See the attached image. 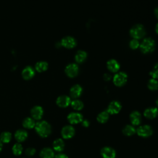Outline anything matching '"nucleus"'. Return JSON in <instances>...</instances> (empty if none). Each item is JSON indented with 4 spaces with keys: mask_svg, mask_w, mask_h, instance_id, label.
Listing matches in <instances>:
<instances>
[{
    "mask_svg": "<svg viewBox=\"0 0 158 158\" xmlns=\"http://www.w3.org/2000/svg\"><path fill=\"white\" fill-rule=\"evenodd\" d=\"M35 128L38 135L43 138L48 137L51 133V127L45 120H41L36 123Z\"/></svg>",
    "mask_w": 158,
    "mask_h": 158,
    "instance_id": "nucleus-1",
    "label": "nucleus"
},
{
    "mask_svg": "<svg viewBox=\"0 0 158 158\" xmlns=\"http://www.w3.org/2000/svg\"><path fill=\"white\" fill-rule=\"evenodd\" d=\"M139 47L143 53L148 54L152 52L155 48V42L152 38H147L142 41Z\"/></svg>",
    "mask_w": 158,
    "mask_h": 158,
    "instance_id": "nucleus-2",
    "label": "nucleus"
},
{
    "mask_svg": "<svg viewBox=\"0 0 158 158\" xmlns=\"http://www.w3.org/2000/svg\"><path fill=\"white\" fill-rule=\"evenodd\" d=\"M130 34L134 39L139 40L142 38L145 35L146 31L142 25L137 24L131 28Z\"/></svg>",
    "mask_w": 158,
    "mask_h": 158,
    "instance_id": "nucleus-3",
    "label": "nucleus"
},
{
    "mask_svg": "<svg viewBox=\"0 0 158 158\" xmlns=\"http://www.w3.org/2000/svg\"><path fill=\"white\" fill-rule=\"evenodd\" d=\"M136 132L138 136L143 138H147L152 134L153 131L149 125H144L139 127L136 130Z\"/></svg>",
    "mask_w": 158,
    "mask_h": 158,
    "instance_id": "nucleus-4",
    "label": "nucleus"
},
{
    "mask_svg": "<svg viewBox=\"0 0 158 158\" xmlns=\"http://www.w3.org/2000/svg\"><path fill=\"white\" fill-rule=\"evenodd\" d=\"M127 81V75L124 72H119L115 74L113 78V82L117 86L124 85Z\"/></svg>",
    "mask_w": 158,
    "mask_h": 158,
    "instance_id": "nucleus-5",
    "label": "nucleus"
},
{
    "mask_svg": "<svg viewBox=\"0 0 158 158\" xmlns=\"http://www.w3.org/2000/svg\"><path fill=\"white\" fill-rule=\"evenodd\" d=\"M65 72L68 77L73 78L78 75L79 68L78 66L75 64H70L65 67Z\"/></svg>",
    "mask_w": 158,
    "mask_h": 158,
    "instance_id": "nucleus-6",
    "label": "nucleus"
},
{
    "mask_svg": "<svg viewBox=\"0 0 158 158\" xmlns=\"http://www.w3.org/2000/svg\"><path fill=\"white\" fill-rule=\"evenodd\" d=\"M121 108V104L118 101H113L109 104L107 111L110 114H116L120 112Z\"/></svg>",
    "mask_w": 158,
    "mask_h": 158,
    "instance_id": "nucleus-7",
    "label": "nucleus"
},
{
    "mask_svg": "<svg viewBox=\"0 0 158 158\" xmlns=\"http://www.w3.org/2000/svg\"><path fill=\"white\" fill-rule=\"evenodd\" d=\"M61 135L64 139H70L75 135V129L71 125H66L61 130Z\"/></svg>",
    "mask_w": 158,
    "mask_h": 158,
    "instance_id": "nucleus-8",
    "label": "nucleus"
},
{
    "mask_svg": "<svg viewBox=\"0 0 158 158\" xmlns=\"http://www.w3.org/2000/svg\"><path fill=\"white\" fill-rule=\"evenodd\" d=\"M67 120L71 124H77L82 122L83 116L78 112H72L68 115Z\"/></svg>",
    "mask_w": 158,
    "mask_h": 158,
    "instance_id": "nucleus-9",
    "label": "nucleus"
},
{
    "mask_svg": "<svg viewBox=\"0 0 158 158\" xmlns=\"http://www.w3.org/2000/svg\"><path fill=\"white\" fill-rule=\"evenodd\" d=\"M31 115L35 120H40L43 115V109L40 106H34L31 110Z\"/></svg>",
    "mask_w": 158,
    "mask_h": 158,
    "instance_id": "nucleus-10",
    "label": "nucleus"
},
{
    "mask_svg": "<svg viewBox=\"0 0 158 158\" xmlns=\"http://www.w3.org/2000/svg\"><path fill=\"white\" fill-rule=\"evenodd\" d=\"M61 44L64 47L68 48V49H71L74 48L76 44H77V41L73 38V37L71 36H66L64 37L62 41H61Z\"/></svg>",
    "mask_w": 158,
    "mask_h": 158,
    "instance_id": "nucleus-11",
    "label": "nucleus"
},
{
    "mask_svg": "<svg viewBox=\"0 0 158 158\" xmlns=\"http://www.w3.org/2000/svg\"><path fill=\"white\" fill-rule=\"evenodd\" d=\"M101 154L103 158H115L116 152L113 148L106 146L101 149Z\"/></svg>",
    "mask_w": 158,
    "mask_h": 158,
    "instance_id": "nucleus-12",
    "label": "nucleus"
},
{
    "mask_svg": "<svg viewBox=\"0 0 158 158\" xmlns=\"http://www.w3.org/2000/svg\"><path fill=\"white\" fill-rule=\"evenodd\" d=\"M71 103L70 98L65 95H62L57 98L56 100V104L60 107H66L69 106Z\"/></svg>",
    "mask_w": 158,
    "mask_h": 158,
    "instance_id": "nucleus-13",
    "label": "nucleus"
},
{
    "mask_svg": "<svg viewBox=\"0 0 158 158\" xmlns=\"http://www.w3.org/2000/svg\"><path fill=\"white\" fill-rule=\"evenodd\" d=\"M14 136L15 139L19 142V143H21L24 141L28 137V133L26 130H23V129H19L17 130L15 134H14Z\"/></svg>",
    "mask_w": 158,
    "mask_h": 158,
    "instance_id": "nucleus-14",
    "label": "nucleus"
},
{
    "mask_svg": "<svg viewBox=\"0 0 158 158\" xmlns=\"http://www.w3.org/2000/svg\"><path fill=\"white\" fill-rule=\"evenodd\" d=\"M131 123L133 125H138L141 121V115L138 111H133L130 115Z\"/></svg>",
    "mask_w": 158,
    "mask_h": 158,
    "instance_id": "nucleus-15",
    "label": "nucleus"
},
{
    "mask_svg": "<svg viewBox=\"0 0 158 158\" xmlns=\"http://www.w3.org/2000/svg\"><path fill=\"white\" fill-rule=\"evenodd\" d=\"M158 114V109L156 107H149L146 109L144 112L145 117L149 119L154 118Z\"/></svg>",
    "mask_w": 158,
    "mask_h": 158,
    "instance_id": "nucleus-16",
    "label": "nucleus"
},
{
    "mask_svg": "<svg viewBox=\"0 0 158 158\" xmlns=\"http://www.w3.org/2000/svg\"><path fill=\"white\" fill-rule=\"evenodd\" d=\"M35 75V71L31 67H26L22 72V75L25 80L31 79Z\"/></svg>",
    "mask_w": 158,
    "mask_h": 158,
    "instance_id": "nucleus-17",
    "label": "nucleus"
},
{
    "mask_svg": "<svg viewBox=\"0 0 158 158\" xmlns=\"http://www.w3.org/2000/svg\"><path fill=\"white\" fill-rule=\"evenodd\" d=\"M82 93V88L78 85H75L73 86L70 90V94L73 98H77L80 96Z\"/></svg>",
    "mask_w": 158,
    "mask_h": 158,
    "instance_id": "nucleus-18",
    "label": "nucleus"
},
{
    "mask_svg": "<svg viewBox=\"0 0 158 158\" xmlns=\"http://www.w3.org/2000/svg\"><path fill=\"white\" fill-rule=\"evenodd\" d=\"M40 156L41 158H54V152L50 148H44L41 150Z\"/></svg>",
    "mask_w": 158,
    "mask_h": 158,
    "instance_id": "nucleus-19",
    "label": "nucleus"
},
{
    "mask_svg": "<svg viewBox=\"0 0 158 158\" xmlns=\"http://www.w3.org/2000/svg\"><path fill=\"white\" fill-rule=\"evenodd\" d=\"M107 69L112 72H116L120 69V64L115 59H110L107 63Z\"/></svg>",
    "mask_w": 158,
    "mask_h": 158,
    "instance_id": "nucleus-20",
    "label": "nucleus"
},
{
    "mask_svg": "<svg viewBox=\"0 0 158 158\" xmlns=\"http://www.w3.org/2000/svg\"><path fill=\"white\" fill-rule=\"evenodd\" d=\"M52 146H53V149L57 152H60L62 151H63L65 144H64V141L60 139V138H58L56 139V140H54V141L53 142L52 144Z\"/></svg>",
    "mask_w": 158,
    "mask_h": 158,
    "instance_id": "nucleus-21",
    "label": "nucleus"
},
{
    "mask_svg": "<svg viewBox=\"0 0 158 158\" xmlns=\"http://www.w3.org/2000/svg\"><path fill=\"white\" fill-rule=\"evenodd\" d=\"M23 127L27 129H31L35 127L36 122L35 120L31 117H27L25 118L22 122Z\"/></svg>",
    "mask_w": 158,
    "mask_h": 158,
    "instance_id": "nucleus-22",
    "label": "nucleus"
},
{
    "mask_svg": "<svg viewBox=\"0 0 158 158\" xmlns=\"http://www.w3.org/2000/svg\"><path fill=\"white\" fill-rule=\"evenodd\" d=\"M109 117V114L107 112V110L102 111L99 113L97 116V120L101 123H106Z\"/></svg>",
    "mask_w": 158,
    "mask_h": 158,
    "instance_id": "nucleus-23",
    "label": "nucleus"
},
{
    "mask_svg": "<svg viewBox=\"0 0 158 158\" xmlns=\"http://www.w3.org/2000/svg\"><path fill=\"white\" fill-rule=\"evenodd\" d=\"M86 57H87V54L86 52L83 51H79L76 54L75 59L77 62L81 63L86 60Z\"/></svg>",
    "mask_w": 158,
    "mask_h": 158,
    "instance_id": "nucleus-24",
    "label": "nucleus"
},
{
    "mask_svg": "<svg viewBox=\"0 0 158 158\" xmlns=\"http://www.w3.org/2000/svg\"><path fill=\"white\" fill-rule=\"evenodd\" d=\"M122 132L126 136H131L136 133V129L133 125H127L123 128Z\"/></svg>",
    "mask_w": 158,
    "mask_h": 158,
    "instance_id": "nucleus-25",
    "label": "nucleus"
},
{
    "mask_svg": "<svg viewBox=\"0 0 158 158\" xmlns=\"http://www.w3.org/2000/svg\"><path fill=\"white\" fill-rule=\"evenodd\" d=\"M48 64L46 62L40 61L36 64L35 69L38 72H44L45 70H46L48 69Z\"/></svg>",
    "mask_w": 158,
    "mask_h": 158,
    "instance_id": "nucleus-26",
    "label": "nucleus"
},
{
    "mask_svg": "<svg viewBox=\"0 0 158 158\" xmlns=\"http://www.w3.org/2000/svg\"><path fill=\"white\" fill-rule=\"evenodd\" d=\"M12 135L9 131H4L0 135V140L2 143H8L10 141Z\"/></svg>",
    "mask_w": 158,
    "mask_h": 158,
    "instance_id": "nucleus-27",
    "label": "nucleus"
},
{
    "mask_svg": "<svg viewBox=\"0 0 158 158\" xmlns=\"http://www.w3.org/2000/svg\"><path fill=\"white\" fill-rule=\"evenodd\" d=\"M12 150V152L14 155L19 156L23 152V147L21 144H20L19 143H17L13 145Z\"/></svg>",
    "mask_w": 158,
    "mask_h": 158,
    "instance_id": "nucleus-28",
    "label": "nucleus"
},
{
    "mask_svg": "<svg viewBox=\"0 0 158 158\" xmlns=\"http://www.w3.org/2000/svg\"><path fill=\"white\" fill-rule=\"evenodd\" d=\"M71 106L72 107V108L75 110H81L83 107V103L78 99H75L73 101H72L70 103Z\"/></svg>",
    "mask_w": 158,
    "mask_h": 158,
    "instance_id": "nucleus-29",
    "label": "nucleus"
},
{
    "mask_svg": "<svg viewBox=\"0 0 158 158\" xmlns=\"http://www.w3.org/2000/svg\"><path fill=\"white\" fill-rule=\"evenodd\" d=\"M148 86V88L151 90H152V91L157 90L158 89V81L156 79L152 78L149 81Z\"/></svg>",
    "mask_w": 158,
    "mask_h": 158,
    "instance_id": "nucleus-30",
    "label": "nucleus"
},
{
    "mask_svg": "<svg viewBox=\"0 0 158 158\" xmlns=\"http://www.w3.org/2000/svg\"><path fill=\"white\" fill-rule=\"evenodd\" d=\"M150 75L154 79H158V63L155 65L153 69L150 72Z\"/></svg>",
    "mask_w": 158,
    "mask_h": 158,
    "instance_id": "nucleus-31",
    "label": "nucleus"
},
{
    "mask_svg": "<svg viewBox=\"0 0 158 158\" xmlns=\"http://www.w3.org/2000/svg\"><path fill=\"white\" fill-rule=\"evenodd\" d=\"M139 46V43L138 40L133 39L130 42V47L132 49H136Z\"/></svg>",
    "mask_w": 158,
    "mask_h": 158,
    "instance_id": "nucleus-32",
    "label": "nucleus"
},
{
    "mask_svg": "<svg viewBox=\"0 0 158 158\" xmlns=\"http://www.w3.org/2000/svg\"><path fill=\"white\" fill-rule=\"evenodd\" d=\"M36 152V150L33 148H28L25 150V154L28 156H31L34 155Z\"/></svg>",
    "mask_w": 158,
    "mask_h": 158,
    "instance_id": "nucleus-33",
    "label": "nucleus"
},
{
    "mask_svg": "<svg viewBox=\"0 0 158 158\" xmlns=\"http://www.w3.org/2000/svg\"><path fill=\"white\" fill-rule=\"evenodd\" d=\"M55 158H68V156L65 154L59 153L55 156Z\"/></svg>",
    "mask_w": 158,
    "mask_h": 158,
    "instance_id": "nucleus-34",
    "label": "nucleus"
},
{
    "mask_svg": "<svg viewBox=\"0 0 158 158\" xmlns=\"http://www.w3.org/2000/svg\"><path fill=\"white\" fill-rule=\"evenodd\" d=\"M81 125L84 127H88L89 125V121L88 120H82Z\"/></svg>",
    "mask_w": 158,
    "mask_h": 158,
    "instance_id": "nucleus-35",
    "label": "nucleus"
},
{
    "mask_svg": "<svg viewBox=\"0 0 158 158\" xmlns=\"http://www.w3.org/2000/svg\"><path fill=\"white\" fill-rule=\"evenodd\" d=\"M104 78L105 80L108 81V80H109L110 79V76L109 74H105L104 75Z\"/></svg>",
    "mask_w": 158,
    "mask_h": 158,
    "instance_id": "nucleus-36",
    "label": "nucleus"
},
{
    "mask_svg": "<svg viewBox=\"0 0 158 158\" xmlns=\"http://www.w3.org/2000/svg\"><path fill=\"white\" fill-rule=\"evenodd\" d=\"M154 14H155V15L156 16V17L158 19V7L156 8V9L154 10Z\"/></svg>",
    "mask_w": 158,
    "mask_h": 158,
    "instance_id": "nucleus-37",
    "label": "nucleus"
},
{
    "mask_svg": "<svg viewBox=\"0 0 158 158\" xmlns=\"http://www.w3.org/2000/svg\"><path fill=\"white\" fill-rule=\"evenodd\" d=\"M2 147H3V144H2V142L0 140V152L1 151L2 149Z\"/></svg>",
    "mask_w": 158,
    "mask_h": 158,
    "instance_id": "nucleus-38",
    "label": "nucleus"
},
{
    "mask_svg": "<svg viewBox=\"0 0 158 158\" xmlns=\"http://www.w3.org/2000/svg\"><path fill=\"white\" fill-rule=\"evenodd\" d=\"M156 31L157 32V33L158 34V23L156 25Z\"/></svg>",
    "mask_w": 158,
    "mask_h": 158,
    "instance_id": "nucleus-39",
    "label": "nucleus"
},
{
    "mask_svg": "<svg viewBox=\"0 0 158 158\" xmlns=\"http://www.w3.org/2000/svg\"><path fill=\"white\" fill-rule=\"evenodd\" d=\"M156 105H157V107H158V99H157V101H156Z\"/></svg>",
    "mask_w": 158,
    "mask_h": 158,
    "instance_id": "nucleus-40",
    "label": "nucleus"
}]
</instances>
